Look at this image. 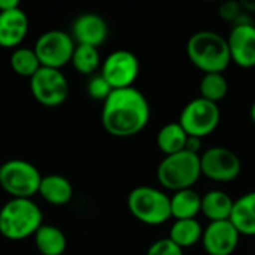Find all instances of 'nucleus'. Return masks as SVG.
I'll use <instances>...</instances> for the list:
<instances>
[{
    "label": "nucleus",
    "mask_w": 255,
    "mask_h": 255,
    "mask_svg": "<svg viewBox=\"0 0 255 255\" xmlns=\"http://www.w3.org/2000/svg\"><path fill=\"white\" fill-rule=\"evenodd\" d=\"M151 120L146 96L136 87L114 90L103 102L102 126L111 136L131 137L145 130Z\"/></svg>",
    "instance_id": "1"
},
{
    "label": "nucleus",
    "mask_w": 255,
    "mask_h": 255,
    "mask_svg": "<svg viewBox=\"0 0 255 255\" xmlns=\"http://www.w3.org/2000/svg\"><path fill=\"white\" fill-rule=\"evenodd\" d=\"M187 55L193 66L206 73H223L232 63L227 37L212 30H200L190 36Z\"/></svg>",
    "instance_id": "2"
},
{
    "label": "nucleus",
    "mask_w": 255,
    "mask_h": 255,
    "mask_svg": "<svg viewBox=\"0 0 255 255\" xmlns=\"http://www.w3.org/2000/svg\"><path fill=\"white\" fill-rule=\"evenodd\" d=\"M42 224V211L31 199H10L0 209V235L7 241L28 239Z\"/></svg>",
    "instance_id": "3"
},
{
    "label": "nucleus",
    "mask_w": 255,
    "mask_h": 255,
    "mask_svg": "<svg viewBox=\"0 0 255 255\" xmlns=\"http://www.w3.org/2000/svg\"><path fill=\"white\" fill-rule=\"evenodd\" d=\"M202 176L200 155L181 151L173 155H164L157 166V181L169 191L193 188Z\"/></svg>",
    "instance_id": "4"
},
{
    "label": "nucleus",
    "mask_w": 255,
    "mask_h": 255,
    "mask_svg": "<svg viewBox=\"0 0 255 255\" xmlns=\"http://www.w3.org/2000/svg\"><path fill=\"white\" fill-rule=\"evenodd\" d=\"M127 208L137 221L146 226H161L172 218L170 196L155 187L133 188L127 197Z\"/></svg>",
    "instance_id": "5"
},
{
    "label": "nucleus",
    "mask_w": 255,
    "mask_h": 255,
    "mask_svg": "<svg viewBox=\"0 0 255 255\" xmlns=\"http://www.w3.org/2000/svg\"><path fill=\"white\" fill-rule=\"evenodd\" d=\"M42 175L30 161L13 158L1 164L0 187L12 199H31L39 193Z\"/></svg>",
    "instance_id": "6"
},
{
    "label": "nucleus",
    "mask_w": 255,
    "mask_h": 255,
    "mask_svg": "<svg viewBox=\"0 0 255 255\" xmlns=\"http://www.w3.org/2000/svg\"><path fill=\"white\" fill-rule=\"evenodd\" d=\"M221 121V111L218 105L208 102L202 97H196L188 102L181 111L178 123L185 133L193 137L203 139L212 134Z\"/></svg>",
    "instance_id": "7"
},
{
    "label": "nucleus",
    "mask_w": 255,
    "mask_h": 255,
    "mask_svg": "<svg viewBox=\"0 0 255 255\" xmlns=\"http://www.w3.org/2000/svg\"><path fill=\"white\" fill-rule=\"evenodd\" d=\"M75 46L76 43L67 31L48 30L37 37L33 49L42 67L61 70L63 66L70 63Z\"/></svg>",
    "instance_id": "8"
},
{
    "label": "nucleus",
    "mask_w": 255,
    "mask_h": 255,
    "mask_svg": "<svg viewBox=\"0 0 255 255\" xmlns=\"http://www.w3.org/2000/svg\"><path fill=\"white\" fill-rule=\"evenodd\" d=\"M202 176L220 184L233 182L242 172L239 155L224 146H211L200 154Z\"/></svg>",
    "instance_id": "9"
},
{
    "label": "nucleus",
    "mask_w": 255,
    "mask_h": 255,
    "mask_svg": "<svg viewBox=\"0 0 255 255\" xmlns=\"http://www.w3.org/2000/svg\"><path fill=\"white\" fill-rule=\"evenodd\" d=\"M31 96L46 108L63 105L69 96V82L66 75L58 69L40 67L30 78Z\"/></svg>",
    "instance_id": "10"
},
{
    "label": "nucleus",
    "mask_w": 255,
    "mask_h": 255,
    "mask_svg": "<svg viewBox=\"0 0 255 255\" xmlns=\"http://www.w3.org/2000/svg\"><path fill=\"white\" fill-rule=\"evenodd\" d=\"M140 72L139 58L128 49L112 51L102 63L100 75L109 82L112 90L130 88Z\"/></svg>",
    "instance_id": "11"
},
{
    "label": "nucleus",
    "mask_w": 255,
    "mask_h": 255,
    "mask_svg": "<svg viewBox=\"0 0 255 255\" xmlns=\"http://www.w3.org/2000/svg\"><path fill=\"white\" fill-rule=\"evenodd\" d=\"M227 43L230 57L235 64L242 69H251L255 66V25L250 19H241L236 22L229 36Z\"/></svg>",
    "instance_id": "12"
},
{
    "label": "nucleus",
    "mask_w": 255,
    "mask_h": 255,
    "mask_svg": "<svg viewBox=\"0 0 255 255\" xmlns=\"http://www.w3.org/2000/svg\"><path fill=\"white\" fill-rule=\"evenodd\" d=\"M241 233L232 224V221L209 223L203 229L202 247L208 255H232L239 245Z\"/></svg>",
    "instance_id": "13"
},
{
    "label": "nucleus",
    "mask_w": 255,
    "mask_h": 255,
    "mask_svg": "<svg viewBox=\"0 0 255 255\" xmlns=\"http://www.w3.org/2000/svg\"><path fill=\"white\" fill-rule=\"evenodd\" d=\"M109 27L103 16L87 12L79 15L72 24V37L76 45H88L99 48L108 39Z\"/></svg>",
    "instance_id": "14"
},
{
    "label": "nucleus",
    "mask_w": 255,
    "mask_h": 255,
    "mask_svg": "<svg viewBox=\"0 0 255 255\" xmlns=\"http://www.w3.org/2000/svg\"><path fill=\"white\" fill-rule=\"evenodd\" d=\"M28 31L27 13L18 7L7 12H0V46L19 48Z\"/></svg>",
    "instance_id": "15"
},
{
    "label": "nucleus",
    "mask_w": 255,
    "mask_h": 255,
    "mask_svg": "<svg viewBox=\"0 0 255 255\" xmlns=\"http://www.w3.org/2000/svg\"><path fill=\"white\" fill-rule=\"evenodd\" d=\"M37 194L52 206H64L73 197V187L67 178L52 173L42 176Z\"/></svg>",
    "instance_id": "16"
},
{
    "label": "nucleus",
    "mask_w": 255,
    "mask_h": 255,
    "mask_svg": "<svg viewBox=\"0 0 255 255\" xmlns=\"http://www.w3.org/2000/svg\"><path fill=\"white\" fill-rule=\"evenodd\" d=\"M233 205L235 199L221 190H212L202 196V214L206 220H209V223L229 221L232 217Z\"/></svg>",
    "instance_id": "17"
},
{
    "label": "nucleus",
    "mask_w": 255,
    "mask_h": 255,
    "mask_svg": "<svg viewBox=\"0 0 255 255\" xmlns=\"http://www.w3.org/2000/svg\"><path fill=\"white\" fill-rule=\"evenodd\" d=\"M230 221L241 236H255V191L235 200Z\"/></svg>",
    "instance_id": "18"
},
{
    "label": "nucleus",
    "mask_w": 255,
    "mask_h": 255,
    "mask_svg": "<svg viewBox=\"0 0 255 255\" xmlns=\"http://www.w3.org/2000/svg\"><path fill=\"white\" fill-rule=\"evenodd\" d=\"M170 209L173 220H194L202 214V196L194 190H181L170 196Z\"/></svg>",
    "instance_id": "19"
},
{
    "label": "nucleus",
    "mask_w": 255,
    "mask_h": 255,
    "mask_svg": "<svg viewBox=\"0 0 255 255\" xmlns=\"http://www.w3.org/2000/svg\"><path fill=\"white\" fill-rule=\"evenodd\" d=\"M33 238L37 251L42 255H63L67 248L64 233L52 224H42Z\"/></svg>",
    "instance_id": "20"
},
{
    "label": "nucleus",
    "mask_w": 255,
    "mask_h": 255,
    "mask_svg": "<svg viewBox=\"0 0 255 255\" xmlns=\"http://www.w3.org/2000/svg\"><path fill=\"white\" fill-rule=\"evenodd\" d=\"M202 236H203V227L197 221V218L175 220L170 227V232H169V239L175 245H178L181 250L191 248V247L200 244Z\"/></svg>",
    "instance_id": "21"
},
{
    "label": "nucleus",
    "mask_w": 255,
    "mask_h": 255,
    "mask_svg": "<svg viewBox=\"0 0 255 255\" xmlns=\"http://www.w3.org/2000/svg\"><path fill=\"white\" fill-rule=\"evenodd\" d=\"M188 140V134L182 128V126L176 123H169L160 128L157 133V146L164 155H173L181 151H185Z\"/></svg>",
    "instance_id": "22"
},
{
    "label": "nucleus",
    "mask_w": 255,
    "mask_h": 255,
    "mask_svg": "<svg viewBox=\"0 0 255 255\" xmlns=\"http://www.w3.org/2000/svg\"><path fill=\"white\" fill-rule=\"evenodd\" d=\"M70 63L78 73L93 76L102 63L99 48L88 45H76Z\"/></svg>",
    "instance_id": "23"
},
{
    "label": "nucleus",
    "mask_w": 255,
    "mask_h": 255,
    "mask_svg": "<svg viewBox=\"0 0 255 255\" xmlns=\"http://www.w3.org/2000/svg\"><path fill=\"white\" fill-rule=\"evenodd\" d=\"M199 91V97L218 105L229 93V81L226 79L224 73H206L202 76Z\"/></svg>",
    "instance_id": "24"
},
{
    "label": "nucleus",
    "mask_w": 255,
    "mask_h": 255,
    "mask_svg": "<svg viewBox=\"0 0 255 255\" xmlns=\"http://www.w3.org/2000/svg\"><path fill=\"white\" fill-rule=\"evenodd\" d=\"M10 67L12 70L22 78H31L42 66L33 48H16L10 54Z\"/></svg>",
    "instance_id": "25"
},
{
    "label": "nucleus",
    "mask_w": 255,
    "mask_h": 255,
    "mask_svg": "<svg viewBox=\"0 0 255 255\" xmlns=\"http://www.w3.org/2000/svg\"><path fill=\"white\" fill-rule=\"evenodd\" d=\"M112 87L109 85V82L99 73V75H93L88 81L87 85V93L91 99L99 100V102H105L111 93H112Z\"/></svg>",
    "instance_id": "26"
},
{
    "label": "nucleus",
    "mask_w": 255,
    "mask_h": 255,
    "mask_svg": "<svg viewBox=\"0 0 255 255\" xmlns=\"http://www.w3.org/2000/svg\"><path fill=\"white\" fill-rule=\"evenodd\" d=\"M218 13L221 16V19H224L227 22H232L233 25L236 22H239L247 15V12L242 7V3L241 1H232V0L221 3L220 9H218Z\"/></svg>",
    "instance_id": "27"
},
{
    "label": "nucleus",
    "mask_w": 255,
    "mask_h": 255,
    "mask_svg": "<svg viewBox=\"0 0 255 255\" xmlns=\"http://www.w3.org/2000/svg\"><path fill=\"white\" fill-rule=\"evenodd\" d=\"M146 255H184V250L175 245L169 238L155 241L146 251Z\"/></svg>",
    "instance_id": "28"
},
{
    "label": "nucleus",
    "mask_w": 255,
    "mask_h": 255,
    "mask_svg": "<svg viewBox=\"0 0 255 255\" xmlns=\"http://www.w3.org/2000/svg\"><path fill=\"white\" fill-rule=\"evenodd\" d=\"M200 149H202V139H199V137H193V136H188L185 151H188V152H191V154H197V155H200Z\"/></svg>",
    "instance_id": "29"
},
{
    "label": "nucleus",
    "mask_w": 255,
    "mask_h": 255,
    "mask_svg": "<svg viewBox=\"0 0 255 255\" xmlns=\"http://www.w3.org/2000/svg\"><path fill=\"white\" fill-rule=\"evenodd\" d=\"M18 7H21L18 0H0V12H7Z\"/></svg>",
    "instance_id": "30"
},
{
    "label": "nucleus",
    "mask_w": 255,
    "mask_h": 255,
    "mask_svg": "<svg viewBox=\"0 0 255 255\" xmlns=\"http://www.w3.org/2000/svg\"><path fill=\"white\" fill-rule=\"evenodd\" d=\"M247 13H255V1H241Z\"/></svg>",
    "instance_id": "31"
},
{
    "label": "nucleus",
    "mask_w": 255,
    "mask_h": 255,
    "mask_svg": "<svg viewBox=\"0 0 255 255\" xmlns=\"http://www.w3.org/2000/svg\"><path fill=\"white\" fill-rule=\"evenodd\" d=\"M250 118H251V121L255 124V100L253 102L251 108H250Z\"/></svg>",
    "instance_id": "32"
},
{
    "label": "nucleus",
    "mask_w": 255,
    "mask_h": 255,
    "mask_svg": "<svg viewBox=\"0 0 255 255\" xmlns=\"http://www.w3.org/2000/svg\"><path fill=\"white\" fill-rule=\"evenodd\" d=\"M0 175H1V164H0Z\"/></svg>",
    "instance_id": "33"
}]
</instances>
